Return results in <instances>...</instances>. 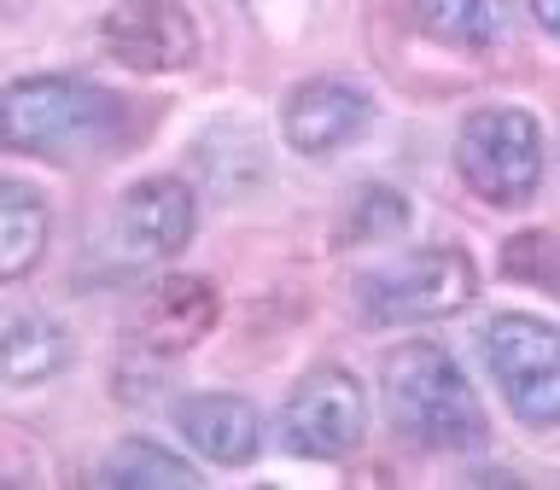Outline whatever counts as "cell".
<instances>
[{"instance_id":"obj_1","label":"cell","mask_w":560,"mask_h":490,"mask_svg":"<svg viewBox=\"0 0 560 490\" xmlns=\"http://www.w3.org/2000/svg\"><path fill=\"white\" fill-rule=\"evenodd\" d=\"M129 135V105L88 77H18L0 94V147L42 158V164H82L112 152Z\"/></svg>"},{"instance_id":"obj_2","label":"cell","mask_w":560,"mask_h":490,"mask_svg":"<svg viewBox=\"0 0 560 490\" xmlns=\"http://www.w3.org/2000/svg\"><path fill=\"white\" fill-rule=\"evenodd\" d=\"M380 392L392 427L409 438L415 450L432 455H462L485 444V402L438 339H409L385 350L380 362Z\"/></svg>"},{"instance_id":"obj_3","label":"cell","mask_w":560,"mask_h":490,"mask_svg":"<svg viewBox=\"0 0 560 490\" xmlns=\"http://www.w3.org/2000/svg\"><path fill=\"white\" fill-rule=\"evenodd\" d=\"M479 298V269L462 245H420L397 262H380L357 280V315L368 327H415L444 322Z\"/></svg>"},{"instance_id":"obj_4","label":"cell","mask_w":560,"mask_h":490,"mask_svg":"<svg viewBox=\"0 0 560 490\" xmlns=\"http://www.w3.org/2000/svg\"><path fill=\"white\" fill-rule=\"evenodd\" d=\"M455 175L497 210L532 205L542 187V122L525 105H479L455 129Z\"/></svg>"},{"instance_id":"obj_5","label":"cell","mask_w":560,"mask_h":490,"mask_svg":"<svg viewBox=\"0 0 560 490\" xmlns=\"http://www.w3.org/2000/svg\"><path fill=\"white\" fill-rule=\"evenodd\" d=\"M479 350L514 420H525L537 432L560 427V327L555 322L525 315V310H502L485 322Z\"/></svg>"},{"instance_id":"obj_6","label":"cell","mask_w":560,"mask_h":490,"mask_svg":"<svg viewBox=\"0 0 560 490\" xmlns=\"http://www.w3.org/2000/svg\"><path fill=\"white\" fill-rule=\"evenodd\" d=\"M368 438V392L339 362L310 368L280 402V444L304 462H339Z\"/></svg>"},{"instance_id":"obj_7","label":"cell","mask_w":560,"mask_h":490,"mask_svg":"<svg viewBox=\"0 0 560 490\" xmlns=\"http://www.w3.org/2000/svg\"><path fill=\"white\" fill-rule=\"evenodd\" d=\"M100 47L122 70L140 77H175L199 59V24L182 0H122L100 18Z\"/></svg>"},{"instance_id":"obj_8","label":"cell","mask_w":560,"mask_h":490,"mask_svg":"<svg viewBox=\"0 0 560 490\" xmlns=\"http://www.w3.org/2000/svg\"><path fill=\"white\" fill-rule=\"evenodd\" d=\"M374 129V100L345 77H310L280 105V135L298 158H332Z\"/></svg>"},{"instance_id":"obj_9","label":"cell","mask_w":560,"mask_h":490,"mask_svg":"<svg viewBox=\"0 0 560 490\" xmlns=\"http://www.w3.org/2000/svg\"><path fill=\"white\" fill-rule=\"evenodd\" d=\"M199 228V199L182 175H147L117 199V245L129 257H175Z\"/></svg>"},{"instance_id":"obj_10","label":"cell","mask_w":560,"mask_h":490,"mask_svg":"<svg viewBox=\"0 0 560 490\" xmlns=\"http://www.w3.org/2000/svg\"><path fill=\"white\" fill-rule=\"evenodd\" d=\"M217 315H222V298L205 275H164L140 304L135 332L152 357H182L217 327Z\"/></svg>"},{"instance_id":"obj_11","label":"cell","mask_w":560,"mask_h":490,"mask_svg":"<svg viewBox=\"0 0 560 490\" xmlns=\"http://www.w3.org/2000/svg\"><path fill=\"white\" fill-rule=\"evenodd\" d=\"M175 432L205 455L210 467H245L262 450V420L234 392H192L175 402Z\"/></svg>"},{"instance_id":"obj_12","label":"cell","mask_w":560,"mask_h":490,"mask_svg":"<svg viewBox=\"0 0 560 490\" xmlns=\"http://www.w3.org/2000/svg\"><path fill=\"white\" fill-rule=\"evenodd\" d=\"M47 240H52V210L42 199V187L0 175V287L30 280L42 269Z\"/></svg>"},{"instance_id":"obj_13","label":"cell","mask_w":560,"mask_h":490,"mask_svg":"<svg viewBox=\"0 0 560 490\" xmlns=\"http://www.w3.org/2000/svg\"><path fill=\"white\" fill-rule=\"evenodd\" d=\"M70 357H77V339H70L65 322H52V315H18V322L0 332V374L7 385H47L59 380Z\"/></svg>"},{"instance_id":"obj_14","label":"cell","mask_w":560,"mask_h":490,"mask_svg":"<svg viewBox=\"0 0 560 490\" xmlns=\"http://www.w3.org/2000/svg\"><path fill=\"white\" fill-rule=\"evenodd\" d=\"M415 7V24L432 35V42H450V47H497L508 35V0H409Z\"/></svg>"},{"instance_id":"obj_15","label":"cell","mask_w":560,"mask_h":490,"mask_svg":"<svg viewBox=\"0 0 560 490\" xmlns=\"http://www.w3.org/2000/svg\"><path fill=\"white\" fill-rule=\"evenodd\" d=\"M100 485H122V490H140V485H199V467L187 455H175L170 444H152V438H122V444L100 462Z\"/></svg>"},{"instance_id":"obj_16","label":"cell","mask_w":560,"mask_h":490,"mask_svg":"<svg viewBox=\"0 0 560 490\" xmlns=\"http://www.w3.org/2000/svg\"><path fill=\"white\" fill-rule=\"evenodd\" d=\"M409 228V199L397 187H362L357 205L345 217V240L350 245H368V240H392Z\"/></svg>"},{"instance_id":"obj_17","label":"cell","mask_w":560,"mask_h":490,"mask_svg":"<svg viewBox=\"0 0 560 490\" xmlns=\"http://www.w3.org/2000/svg\"><path fill=\"white\" fill-rule=\"evenodd\" d=\"M532 18L560 42V0H532Z\"/></svg>"}]
</instances>
